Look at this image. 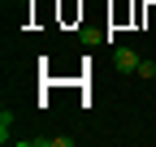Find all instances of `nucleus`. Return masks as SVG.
<instances>
[{"mask_svg":"<svg viewBox=\"0 0 156 147\" xmlns=\"http://www.w3.org/2000/svg\"><path fill=\"white\" fill-rule=\"evenodd\" d=\"M139 61H143V56H139L134 48H126V43L113 48V69H117V74H139Z\"/></svg>","mask_w":156,"mask_h":147,"instance_id":"obj_1","label":"nucleus"},{"mask_svg":"<svg viewBox=\"0 0 156 147\" xmlns=\"http://www.w3.org/2000/svg\"><path fill=\"white\" fill-rule=\"evenodd\" d=\"M13 108H5V113H0V143H9V130H13Z\"/></svg>","mask_w":156,"mask_h":147,"instance_id":"obj_2","label":"nucleus"},{"mask_svg":"<svg viewBox=\"0 0 156 147\" xmlns=\"http://www.w3.org/2000/svg\"><path fill=\"white\" fill-rule=\"evenodd\" d=\"M139 78H143V82L156 78V61H139Z\"/></svg>","mask_w":156,"mask_h":147,"instance_id":"obj_3","label":"nucleus"}]
</instances>
